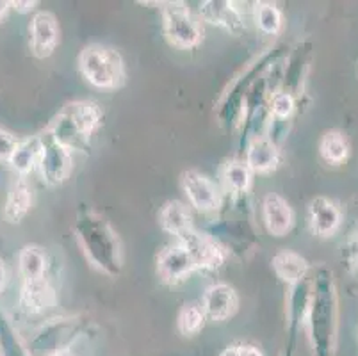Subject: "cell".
<instances>
[{
    "mask_svg": "<svg viewBox=\"0 0 358 356\" xmlns=\"http://www.w3.org/2000/svg\"><path fill=\"white\" fill-rule=\"evenodd\" d=\"M41 152H43V141H41V134L38 136L27 137V139H22L16 146L15 153H13L9 166L15 169L20 176L29 175L34 168H38V162H40Z\"/></svg>",
    "mask_w": 358,
    "mask_h": 356,
    "instance_id": "484cf974",
    "label": "cell"
},
{
    "mask_svg": "<svg viewBox=\"0 0 358 356\" xmlns=\"http://www.w3.org/2000/svg\"><path fill=\"white\" fill-rule=\"evenodd\" d=\"M353 276H355V278L358 280V271H355V273H353Z\"/></svg>",
    "mask_w": 358,
    "mask_h": 356,
    "instance_id": "74e56055",
    "label": "cell"
},
{
    "mask_svg": "<svg viewBox=\"0 0 358 356\" xmlns=\"http://www.w3.org/2000/svg\"><path fill=\"white\" fill-rule=\"evenodd\" d=\"M18 143H20V139H16L8 130L0 129V162L11 161V157L15 153Z\"/></svg>",
    "mask_w": 358,
    "mask_h": 356,
    "instance_id": "4dcf8cb0",
    "label": "cell"
},
{
    "mask_svg": "<svg viewBox=\"0 0 358 356\" xmlns=\"http://www.w3.org/2000/svg\"><path fill=\"white\" fill-rule=\"evenodd\" d=\"M253 184V173L243 159H227L220 168V185L224 196L250 194Z\"/></svg>",
    "mask_w": 358,
    "mask_h": 356,
    "instance_id": "7402d4cb",
    "label": "cell"
},
{
    "mask_svg": "<svg viewBox=\"0 0 358 356\" xmlns=\"http://www.w3.org/2000/svg\"><path fill=\"white\" fill-rule=\"evenodd\" d=\"M155 273L164 285H180L191 274L196 273V266L187 248L175 241L162 248L155 259Z\"/></svg>",
    "mask_w": 358,
    "mask_h": 356,
    "instance_id": "8fae6325",
    "label": "cell"
},
{
    "mask_svg": "<svg viewBox=\"0 0 358 356\" xmlns=\"http://www.w3.org/2000/svg\"><path fill=\"white\" fill-rule=\"evenodd\" d=\"M253 175H268L282 164V150L268 136H260L248 143L241 155Z\"/></svg>",
    "mask_w": 358,
    "mask_h": 356,
    "instance_id": "d6986e66",
    "label": "cell"
},
{
    "mask_svg": "<svg viewBox=\"0 0 358 356\" xmlns=\"http://www.w3.org/2000/svg\"><path fill=\"white\" fill-rule=\"evenodd\" d=\"M73 234L91 267L109 278H118L123 271V250L109 221L93 208L80 207L75 218Z\"/></svg>",
    "mask_w": 358,
    "mask_h": 356,
    "instance_id": "7a4b0ae2",
    "label": "cell"
},
{
    "mask_svg": "<svg viewBox=\"0 0 358 356\" xmlns=\"http://www.w3.org/2000/svg\"><path fill=\"white\" fill-rule=\"evenodd\" d=\"M159 227L168 235H173L175 241L182 239L187 232H191L194 227L193 214L191 208L178 200H169L159 208L157 214Z\"/></svg>",
    "mask_w": 358,
    "mask_h": 356,
    "instance_id": "603a6c76",
    "label": "cell"
},
{
    "mask_svg": "<svg viewBox=\"0 0 358 356\" xmlns=\"http://www.w3.org/2000/svg\"><path fill=\"white\" fill-rule=\"evenodd\" d=\"M11 9V2H6V0H0V22L6 18L8 11Z\"/></svg>",
    "mask_w": 358,
    "mask_h": 356,
    "instance_id": "8d00e7d4",
    "label": "cell"
},
{
    "mask_svg": "<svg viewBox=\"0 0 358 356\" xmlns=\"http://www.w3.org/2000/svg\"><path fill=\"white\" fill-rule=\"evenodd\" d=\"M32 208V187L25 180V176H20L13 182L11 189L8 192V200L4 207V218L8 223L18 225L22 223L25 215Z\"/></svg>",
    "mask_w": 358,
    "mask_h": 356,
    "instance_id": "cb8c5ba5",
    "label": "cell"
},
{
    "mask_svg": "<svg viewBox=\"0 0 358 356\" xmlns=\"http://www.w3.org/2000/svg\"><path fill=\"white\" fill-rule=\"evenodd\" d=\"M308 344L314 356H335L338 335V296L331 269L319 267L312 276L307 319Z\"/></svg>",
    "mask_w": 358,
    "mask_h": 356,
    "instance_id": "6da1fadb",
    "label": "cell"
},
{
    "mask_svg": "<svg viewBox=\"0 0 358 356\" xmlns=\"http://www.w3.org/2000/svg\"><path fill=\"white\" fill-rule=\"evenodd\" d=\"M0 356H31L29 348L20 341L4 315H0Z\"/></svg>",
    "mask_w": 358,
    "mask_h": 356,
    "instance_id": "f546056e",
    "label": "cell"
},
{
    "mask_svg": "<svg viewBox=\"0 0 358 356\" xmlns=\"http://www.w3.org/2000/svg\"><path fill=\"white\" fill-rule=\"evenodd\" d=\"M262 223L271 237H285L292 232L296 223V214L287 198L278 192H268L260 201Z\"/></svg>",
    "mask_w": 358,
    "mask_h": 356,
    "instance_id": "5bb4252c",
    "label": "cell"
},
{
    "mask_svg": "<svg viewBox=\"0 0 358 356\" xmlns=\"http://www.w3.org/2000/svg\"><path fill=\"white\" fill-rule=\"evenodd\" d=\"M48 269V259L41 248L29 246L22 248L20 255H18V273H20L22 280H36L47 276Z\"/></svg>",
    "mask_w": 358,
    "mask_h": 356,
    "instance_id": "83f0119b",
    "label": "cell"
},
{
    "mask_svg": "<svg viewBox=\"0 0 358 356\" xmlns=\"http://www.w3.org/2000/svg\"><path fill=\"white\" fill-rule=\"evenodd\" d=\"M220 356H241L239 355V344H232V346H227V348L221 351Z\"/></svg>",
    "mask_w": 358,
    "mask_h": 356,
    "instance_id": "d590c367",
    "label": "cell"
},
{
    "mask_svg": "<svg viewBox=\"0 0 358 356\" xmlns=\"http://www.w3.org/2000/svg\"><path fill=\"white\" fill-rule=\"evenodd\" d=\"M41 141H43V152L38 162V171L41 180L48 187H57L64 184L73 171V152L59 141H55L47 130L41 134Z\"/></svg>",
    "mask_w": 358,
    "mask_h": 356,
    "instance_id": "30bf717a",
    "label": "cell"
},
{
    "mask_svg": "<svg viewBox=\"0 0 358 356\" xmlns=\"http://www.w3.org/2000/svg\"><path fill=\"white\" fill-rule=\"evenodd\" d=\"M241 356H264L262 349L255 344H239Z\"/></svg>",
    "mask_w": 358,
    "mask_h": 356,
    "instance_id": "836d02e7",
    "label": "cell"
},
{
    "mask_svg": "<svg viewBox=\"0 0 358 356\" xmlns=\"http://www.w3.org/2000/svg\"><path fill=\"white\" fill-rule=\"evenodd\" d=\"M312 55H314V47L310 41H303L291 48L284 61L282 83H280L278 90L287 91L292 97L298 98L299 102L305 100V84H307L308 71H310Z\"/></svg>",
    "mask_w": 358,
    "mask_h": 356,
    "instance_id": "7c38bea8",
    "label": "cell"
},
{
    "mask_svg": "<svg viewBox=\"0 0 358 356\" xmlns=\"http://www.w3.org/2000/svg\"><path fill=\"white\" fill-rule=\"evenodd\" d=\"M319 157L327 162L328 166H341L350 159L351 145L350 139L341 130H327L319 139Z\"/></svg>",
    "mask_w": 358,
    "mask_h": 356,
    "instance_id": "d4e9b609",
    "label": "cell"
},
{
    "mask_svg": "<svg viewBox=\"0 0 358 356\" xmlns=\"http://www.w3.org/2000/svg\"><path fill=\"white\" fill-rule=\"evenodd\" d=\"M201 20L184 2H162L161 29L162 36L173 48L194 50L203 41Z\"/></svg>",
    "mask_w": 358,
    "mask_h": 356,
    "instance_id": "ba28073f",
    "label": "cell"
},
{
    "mask_svg": "<svg viewBox=\"0 0 358 356\" xmlns=\"http://www.w3.org/2000/svg\"><path fill=\"white\" fill-rule=\"evenodd\" d=\"M73 356H75V355H73Z\"/></svg>",
    "mask_w": 358,
    "mask_h": 356,
    "instance_id": "f35d334b",
    "label": "cell"
},
{
    "mask_svg": "<svg viewBox=\"0 0 358 356\" xmlns=\"http://www.w3.org/2000/svg\"><path fill=\"white\" fill-rule=\"evenodd\" d=\"M307 220L308 228L315 237L328 239L334 237L343 225V211L337 201L330 200L327 196H315L308 204Z\"/></svg>",
    "mask_w": 358,
    "mask_h": 356,
    "instance_id": "ac0fdd59",
    "label": "cell"
},
{
    "mask_svg": "<svg viewBox=\"0 0 358 356\" xmlns=\"http://www.w3.org/2000/svg\"><path fill=\"white\" fill-rule=\"evenodd\" d=\"M205 322H207V318L200 303H184L178 310L177 329L182 337L193 339L200 335L201 329L205 328Z\"/></svg>",
    "mask_w": 358,
    "mask_h": 356,
    "instance_id": "f1b7e54d",
    "label": "cell"
},
{
    "mask_svg": "<svg viewBox=\"0 0 358 356\" xmlns=\"http://www.w3.org/2000/svg\"><path fill=\"white\" fill-rule=\"evenodd\" d=\"M103 125V111L93 100L66 104L52 120L47 132L71 152L90 153L91 143Z\"/></svg>",
    "mask_w": 358,
    "mask_h": 356,
    "instance_id": "5b68a950",
    "label": "cell"
},
{
    "mask_svg": "<svg viewBox=\"0 0 358 356\" xmlns=\"http://www.w3.org/2000/svg\"><path fill=\"white\" fill-rule=\"evenodd\" d=\"M253 22L264 36H278L284 29V11L275 2L260 0L253 4Z\"/></svg>",
    "mask_w": 358,
    "mask_h": 356,
    "instance_id": "4316f807",
    "label": "cell"
},
{
    "mask_svg": "<svg viewBox=\"0 0 358 356\" xmlns=\"http://www.w3.org/2000/svg\"><path fill=\"white\" fill-rule=\"evenodd\" d=\"M36 6H38V2L36 0H15V2H11V8L15 9L16 13H20V15H27V13L34 11Z\"/></svg>",
    "mask_w": 358,
    "mask_h": 356,
    "instance_id": "d6a6232c",
    "label": "cell"
},
{
    "mask_svg": "<svg viewBox=\"0 0 358 356\" xmlns=\"http://www.w3.org/2000/svg\"><path fill=\"white\" fill-rule=\"evenodd\" d=\"M55 303H57V294L47 276L36 280H22L20 306L24 312L38 315L55 306Z\"/></svg>",
    "mask_w": 358,
    "mask_h": 356,
    "instance_id": "ffe728a7",
    "label": "cell"
},
{
    "mask_svg": "<svg viewBox=\"0 0 358 356\" xmlns=\"http://www.w3.org/2000/svg\"><path fill=\"white\" fill-rule=\"evenodd\" d=\"M8 267H6L4 260L0 259V294H2V290L6 289V285H8Z\"/></svg>",
    "mask_w": 358,
    "mask_h": 356,
    "instance_id": "e575fe53",
    "label": "cell"
},
{
    "mask_svg": "<svg viewBox=\"0 0 358 356\" xmlns=\"http://www.w3.org/2000/svg\"><path fill=\"white\" fill-rule=\"evenodd\" d=\"M180 187L187 204L201 214L216 215L221 211L224 194L220 185L198 169H187L180 175Z\"/></svg>",
    "mask_w": 358,
    "mask_h": 356,
    "instance_id": "9c48e42d",
    "label": "cell"
},
{
    "mask_svg": "<svg viewBox=\"0 0 358 356\" xmlns=\"http://www.w3.org/2000/svg\"><path fill=\"white\" fill-rule=\"evenodd\" d=\"M343 259L346 260L351 273L358 271V234L343 246Z\"/></svg>",
    "mask_w": 358,
    "mask_h": 356,
    "instance_id": "1f68e13d",
    "label": "cell"
},
{
    "mask_svg": "<svg viewBox=\"0 0 358 356\" xmlns=\"http://www.w3.org/2000/svg\"><path fill=\"white\" fill-rule=\"evenodd\" d=\"M178 243L187 248L193 257L196 271H220L229 259V253L224 251V248L214 239L213 235L200 228H193L191 232H187L182 239H178Z\"/></svg>",
    "mask_w": 358,
    "mask_h": 356,
    "instance_id": "4fadbf2b",
    "label": "cell"
},
{
    "mask_svg": "<svg viewBox=\"0 0 358 356\" xmlns=\"http://www.w3.org/2000/svg\"><path fill=\"white\" fill-rule=\"evenodd\" d=\"M200 305L207 321L224 322L230 321L239 310V296L232 285L217 282L205 289Z\"/></svg>",
    "mask_w": 358,
    "mask_h": 356,
    "instance_id": "e0dca14e",
    "label": "cell"
},
{
    "mask_svg": "<svg viewBox=\"0 0 358 356\" xmlns=\"http://www.w3.org/2000/svg\"><path fill=\"white\" fill-rule=\"evenodd\" d=\"M289 50L291 48L287 45L278 43L275 47L266 48L262 54L244 64L243 70L230 80L229 86L224 87L220 100L216 102V118L220 125H223L224 129H237L239 127L244 102H246L252 87L255 86L260 77H264L271 70L273 64L282 61L289 54Z\"/></svg>",
    "mask_w": 358,
    "mask_h": 356,
    "instance_id": "277c9868",
    "label": "cell"
},
{
    "mask_svg": "<svg viewBox=\"0 0 358 356\" xmlns=\"http://www.w3.org/2000/svg\"><path fill=\"white\" fill-rule=\"evenodd\" d=\"M59 22L50 11H38L29 24V48L38 59H47L59 45Z\"/></svg>",
    "mask_w": 358,
    "mask_h": 356,
    "instance_id": "2e32d148",
    "label": "cell"
},
{
    "mask_svg": "<svg viewBox=\"0 0 358 356\" xmlns=\"http://www.w3.org/2000/svg\"><path fill=\"white\" fill-rule=\"evenodd\" d=\"M91 329L87 315H61L45 322L29 342L31 356H55L71 353L73 346L86 337Z\"/></svg>",
    "mask_w": 358,
    "mask_h": 356,
    "instance_id": "52a82bcc",
    "label": "cell"
},
{
    "mask_svg": "<svg viewBox=\"0 0 358 356\" xmlns=\"http://www.w3.org/2000/svg\"><path fill=\"white\" fill-rule=\"evenodd\" d=\"M271 269L276 278L287 287L310 278V262L303 255L292 250H282L271 259Z\"/></svg>",
    "mask_w": 358,
    "mask_h": 356,
    "instance_id": "44dd1931",
    "label": "cell"
},
{
    "mask_svg": "<svg viewBox=\"0 0 358 356\" xmlns=\"http://www.w3.org/2000/svg\"><path fill=\"white\" fill-rule=\"evenodd\" d=\"M198 18L205 24L214 25L232 36H241L246 31L244 15L232 0H207L198 8Z\"/></svg>",
    "mask_w": 358,
    "mask_h": 356,
    "instance_id": "9a60e30c",
    "label": "cell"
},
{
    "mask_svg": "<svg viewBox=\"0 0 358 356\" xmlns=\"http://www.w3.org/2000/svg\"><path fill=\"white\" fill-rule=\"evenodd\" d=\"M205 232L224 248V251L241 260H248L260 246L259 234L253 223V204L250 194L229 198L210 221Z\"/></svg>",
    "mask_w": 358,
    "mask_h": 356,
    "instance_id": "3957f363",
    "label": "cell"
},
{
    "mask_svg": "<svg viewBox=\"0 0 358 356\" xmlns=\"http://www.w3.org/2000/svg\"><path fill=\"white\" fill-rule=\"evenodd\" d=\"M77 68L90 86L102 91H116L125 86V59L115 47L91 43L80 50Z\"/></svg>",
    "mask_w": 358,
    "mask_h": 356,
    "instance_id": "8992f818",
    "label": "cell"
}]
</instances>
